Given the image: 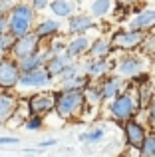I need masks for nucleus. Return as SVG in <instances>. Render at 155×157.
I'll use <instances>...</instances> for the list:
<instances>
[{
  "label": "nucleus",
  "instance_id": "1",
  "mask_svg": "<svg viewBox=\"0 0 155 157\" xmlns=\"http://www.w3.org/2000/svg\"><path fill=\"white\" fill-rule=\"evenodd\" d=\"M8 18V30L14 38L24 36L26 32H30L32 20H34V8L30 4H16L10 8V14Z\"/></svg>",
  "mask_w": 155,
  "mask_h": 157
},
{
  "label": "nucleus",
  "instance_id": "2",
  "mask_svg": "<svg viewBox=\"0 0 155 157\" xmlns=\"http://www.w3.org/2000/svg\"><path fill=\"white\" fill-rule=\"evenodd\" d=\"M54 107L62 117H68V115L76 113L78 109L84 104V94L80 90H64L62 94L54 96Z\"/></svg>",
  "mask_w": 155,
  "mask_h": 157
},
{
  "label": "nucleus",
  "instance_id": "3",
  "mask_svg": "<svg viewBox=\"0 0 155 157\" xmlns=\"http://www.w3.org/2000/svg\"><path fill=\"white\" fill-rule=\"evenodd\" d=\"M38 36L36 34H30V32H26L24 36H18V38H14V44H12V54H14L18 60H22V58L26 56H32V54L38 52Z\"/></svg>",
  "mask_w": 155,
  "mask_h": 157
},
{
  "label": "nucleus",
  "instance_id": "4",
  "mask_svg": "<svg viewBox=\"0 0 155 157\" xmlns=\"http://www.w3.org/2000/svg\"><path fill=\"white\" fill-rule=\"evenodd\" d=\"M20 78V68L14 60H0V88H14Z\"/></svg>",
  "mask_w": 155,
  "mask_h": 157
},
{
  "label": "nucleus",
  "instance_id": "5",
  "mask_svg": "<svg viewBox=\"0 0 155 157\" xmlns=\"http://www.w3.org/2000/svg\"><path fill=\"white\" fill-rule=\"evenodd\" d=\"M54 96L52 94H38V96H32L30 101H28V107H30L32 115H42L46 111H50L54 107Z\"/></svg>",
  "mask_w": 155,
  "mask_h": 157
},
{
  "label": "nucleus",
  "instance_id": "6",
  "mask_svg": "<svg viewBox=\"0 0 155 157\" xmlns=\"http://www.w3.org/2000/svg\"><path fill=\"white\" fill-rule=\"evenodd\" d=\"M112 113L115 119L123 121V119H129L133 115V101L129 96H119L115 98V101L112 104Z\"/></svg>",
  "mask_w": 155,
  "mask_h": 157
},
{
  "label": "nucleus",
  "instance_id": "7",
  "mask_svg": "<svg viewBox=\"0 0 155 157\" xmlns=\"http://www.w3.org/2000/svg\"><path fill=\"white\" fill-rule=\"evenodd\" d=\"M145 38L143 32L139 30H131V32H119L113 36V46L117 48H135L137 44H141Z\"/></svg>",
  "mask_w": 155,
  "mask_h": 157
},
{
  "label": "nucleus",
  "instance_id": "8",
  "mask_svg": "<svg viewBox=\"0 0 155 157\" xmlns=\"http://www.w3.org/2000/svg\"><path fill=\"white\" fill-rule=\"evenodd\" d=\"M50 74H48V70H42V68H36L32 70V72H22L18 78V82L22 86H44L50 82Z\"/></svg>",
  "mask_w": 155,
  "mask_h": 157
},
{
  "label": "nucleus",
  "instance_id": "9",
  "mask_svg": "<svg viewBox=\"0 0 155 157\" xmlns=\"http://www.w3.org/2000/svg\"><path fill=\"white\" fill-rule=\"evenodd\" d=\"M125 133H127V143L131 147H141V143H143L145 139V133L143 129H141V125H137L135 121H129L127 125H125Z\"/></svg>",
  "mask_w": 155,
  "mask_h": 157
},
{
  "label": "nucleus",
  "instance_id": "10",
  "mask_svg": "<svg viewBox=\"0 0 155 157\" xmlns=\"http://www.w3.org/2000/svg\"><path fill=\"white\" fill-rule=\"evenodd\" d=\"M153 22H155V10H145L131 20V28L133 30H141L145 26H151Z\"/></svg>",
  "mask_w": 155,
  "mask_h": 157
},
{
  "label": "nucleus",
  "instance_id": "11",
  "mask_svg": "<svg viewBox=\"0 0 155 157\" xmlns=\"http://www.w3.org/2000/svg\"><path fill=\"white\" fill-rule=\"evenodd\" d=\"M12 109H14V98L8 94H0V123L10 117Z\"/></svg>",
  "mask_w": 155,
  "mask_h": 157
},
{
  "label": "nucleus",
  "instance_id": "12",
  "mask_svg": "<svg viewBox=\"0 0 155 157\" xmlns=\"http://www.w3.org/2000/svg\"><path fill=\"white\" fill-rule=\"evenodd\" d=\"M58 32V22L56 20H44V22H40L38 26H36V32L34 34L38 36V38H46V36H52Z\"/></svg>",
  "mask_w": 155,
  "mask_h": 157
},
{
  "label": "nucleus",
  "instance_id": "13",
  "mask_svg": "<svg viewBox=\"0 0 155 157\" xmlns=\"http://www.w3.org/2000/svg\"><path fill=\"white\" fill-rule=\"evenodd\" d=\"M40 66H42V56L36 52V54H32V56L22 58V60H20V66H18V68L22 70V72H32V70L40 68Z\"/></svg>",
  "mask_w": 155,
  "mask_h": 157
},
{
  "label": "nucleus",
  "instance_id": "14",
  "mask_svg": "<svg viewBox=\"0 0 155 157\" xmlns=\"http://www.w3.org/2000/svg\"><path fill=\"white\" fill-rule=\"evenodd\" d=\"M68 58H70L68 54H66V56H56V58H52V60L48 62V68H46L48 74H50V76H58V74L68 66Z\"/></svg>",
  "mask_w": 155,
  "mask_h": 157
},
{
  "label": "nucleus",
  "instance_id": "15",
  "mask_svg": "<svg viewBox=\"0 0 155 157\" xmlns=\"http://www.w3.org/2000/svg\"><path fill=\"white\" fill-rule=\"evenodd\" d=\"M89 26H92V20H89L88 16H76V18H70V30L74 32V34H81V32H85Z\"/></svg>",
  "mask_w": 155,
  "mask_h": 157
},
{
  "label": "nucleus",
  "instance_id": "16",
  "mask_svg": "<svg viewBox=\"0 0 155 157\" xmlns=\"http://www.w3.org/2000/svg\"><path fill=\"white\" fill-rule=\"evenodd\" d=\"M139 62L135 60V58H123V60L119 62V72L125 74V76H133V74L139 72Z\"/></svg>",
  "mask_w": 155,
  "mask_h": 157
},
{
  "label": "nucleus",
  "instance_id": "17",
  "mask_svg": "<svg viewBox=\"0 0 155 157\" xmlns=\"http://www.w3.org/2000/svg\"><path fill=\"white\" fill-rule=\"evenodd\" d=\"M117 90H119V80H115V78H112V80L104 82V86H101V98H115L117 96Z\"/></svg>",
  "mask_w": 155,
  "mask_h": 157
},
{
  "label": "nucleus",
  "instance_id": "18",
  "mask_svg": "<svg viewBox=\"0 0 155 157\" xmlns=\"http://www.w3.org/2000/svg\"><path fill=\"white\" fill-rule=\"evenodd\" d=\"M50 8L56 16H70L72 14V4L68 0H54V2H50Z\"/></svg>",
  "mask_w": 155,
  "mask_h": 157
},
{
  "label": "nucleus",
  "instance_id": "19",
  "mask_svg": "<svg viewBox=\"0 0 155 157\" xmlns=\"http://www.w3.org/2000/svg\"><path fill=\"white\" fill-rule=\"evenodd\" d=\"M84 50H88V40L85 38H76L74 42L68 46V56H78V54H81Z\"/></svg>",
  "mask_w": 155,
  "mask_h": 157
},
{
  "label": "nucleus",
  "instance_id": "20",
  "mask_svg": "<svg viewBox=\"0 0 155 157\" xmlns=\"http://www.w3.org/2000/svg\"><path fill=\"white\" fill-rule=\"evenodd\" d=\"M141 157H155V135L143 139L141 143Z\"/></svg>",
  "mask_w": 155,
  "mask_h": 157
},
{
  "label": "nucleus",
  "instance_id": "21",
  "mask_svg": "<svg viewBox=\"0 0 155 157\" xmlns=\"http://www.w3.org/2000/svg\"><path fill=\"white\" fill-rule=\"evenodd\" d=\"M108 52H109V44L105 42V40H97V42H93V46H92V54H93V56L104 58Z\"/></svg>",
  "mask_w": 155,
  "mask_h": 157
},
{
  "label": "nucleus",
  "instance_id": "22",
  "mask_svg": "<svg viewBox=\"0 0 155 157\" xmlns=\"http://www.w3.org/2000/svg\"><path fill=\"white\" fill-rule=\"evenodd\" d=\"M108 10H109V0H96L92 4V12L96 16H104Z\"/></svg>",
  "mask_w": 155,
  "mask_h": 157
},
{
  "label": "nucleus",
  "instance_id": "23",
  "mask_svg": "<svg viewBox=\"0 0 155 157\" xmlns=\"http://www.w3.org/2000/svg\"><path fill=\"white\" fill-rule=\"evenodd\" d=\"M105 68H108V64H105L104 60H100V62H92V64H88V66H85V72H88V74H101Z\"/></svg>",
  "mask_w": 155,
  "mask_h": 157
},
{
  "label": "nucleus",
  "instance_id": "24",
  "mask_svg": "<svg viewBox=\"0 0 155 157\" xmlns=\"http://www.w3.org/2000/svg\"><path fill=\"white\" fill-rule=\"evenodd\" d=\"M14 44V36L12 34H0V52H8Z\"/></svg>",
  "mask_w": 155,
  "mask_h": 157
},
{
  "label": "nucleus",
  "instance_id": "25",
  "mask_svg": "<svg viewBox=\"0 0 155 157\" xmlns=\"http://www.w3.org/2000/svg\"><path fill=\"white\" fill-rule=\"evenodd\" d=\"M81 86H85V80H84V78H72V80H68L66 90H80Z\"/></svg>",
  "mask_w": 155,
  "mask_h": 157
},
{
  "label": "nucleus",
  "instance_id": "26",
  "mask_svg": "<svg viewBox=\"0 0 155 157\" xmlns=\"http://www.w3.org/2000/svg\"><path fill=\"white\" fill-rule=\"evenodd\" d=\"M58 76L62 78L64 82H68V80H70V78H74V76H76V66H66V68H64L62 72L58 74Z\"/></svg>",
  "mask_w": 155,
  "mask_h": 157
},
{
  "label": "nucleus",
  "instance_id": "27",
  "mask_svg": "<svg viewBox=\"0 0 155 157\" xmlns=\"http://www.w3.org/2000/svg\"><path fill=\"white\" fill-rule=\"evenodd\" d=\"M84 96H85V100H89L92 104H96V101L101 98V94L97 92V90H93V88H88V90H85V94H84Z\"/></svg>",
  "mask_w": 155,
  "mask_h": 157
},
{
  "label": "nucleus",
  "instance_id": "28",
  "mask_svg": "<svg viewBox=\"0 0 155 157\" xmlns=\"http://www.w3.org/2000/svg\"><path fill=\"white\" fill-rule=\"evenodd\" d=\"M101 135H104V129H96V131H92V133L81 135V139H88V141H96V139H100Z\"/></svg>",
  "mask_w": 155,
  "mask_h": 157
},
{
  "label": "nucleus",
  "instance_id": "29",
  "mask_svg": "<svg viewBox=\"0 0 155 157\" xmlns=\"http://www.w3.org/2000/svg\"><path fill=\"white\" fill-rule=\"evenodd\" d=\"M40 125H42V119H40V115H34V117L28 119V123H26L28 129H38Z\"/></svg>",
  "mask_w": 155,
  "mask_h": 157
},
{
  "label": "nucleus",
  "instance_id": "30",
  "mask_svg": "<svg viewBox=\"0 0 155 157\" xmlns=\"http://www.w3.org/2000/svg\"><path fill=\"white\" fill-rule=\"evenodd\" d=\"M46 6H48V0H32V8H36V10H42Z\"/></svg>",
  "mask_w": 155,
  "mask_h": 157
},
{
  "label": "nucleus",
  "instance_id": "31",
  "mask_svg": "<svg viewBox=\"0 0 155 157\" xmlns=\"http://www.w3.org/2000/svg\"><path fill=\"white\" fill-rule=\"evenodd\" d=\"M6 28H8V18L2 14V12H0V34H4V32H6Z\"/></svg>",
  "mask_w": 155,
  "mask_h": 157
},
{
  "label": "nucleus",
  "instance_id": "32",
  "mask_svg": "<svg viewBox=\"0 0 155 157\" xmlns=\"http://www.w3.org/2000/svg\"><path fill=\"white\" fill-rule=\"evenodd\" d=\"M141 101H143V104H147V101H149V88H147V86L141 88Z\"/></svg>",
  "mask_w": 155,
  "mask_h": 157
},
{
  "label": "nucleus",
  "instance_id": "33",
  "mask_svg": "<svg viewBox=\"0 0 155 157\" xmlns=\"http://www.w3.org/2000/svg\"><path fill=\"white\" fill-rule=\"evenodd\" d=\"M149 121L155 125V100L151 101V105H149Z\"/></svg>",
  "mask_w": 155,
  "mask_h": 157
},
{
  "label": "nucleus",
  "instance_id": "34",
  "mask_svg": "<svg viewBox=\"0 0 155 157\" xmlns=\"http://www.w3.org/2000/svg\"><path fill=\"white\" fill-rule=\"evenodd\" d=\"M0 143H18L16 137H0Z\"/></svg>",
  "mask_w": 155,
  "mask_h": 157
},
{
  "label": "nucleus",
  "instance_id": "35",
  "mask_svg": "<svg viewBox=\"0 0 155 157\" xmlns=\"http://www.w3.org/2000/svg\"><path fill=\"white\" fill-rule=\"evenodd\" d=\"M54 139H50V141H42V143H40V145H42V147H48V145H54Z\"/></svg>",
  "mask_w": 155,
  "mask_h": 157
},
{
  "label": "nucleus",
  "instance_id": "36",
  "mask_svg": "<svg viewBox=\"0 0 155 157\" xmlns=\"http://www.w3.org/2000/svg\"><path fill=\"white\" fill-rule=\"evenodd\" d=\"M151 32H153V36H155V24H153V28H151Z\"/></svg>",
  "mask_w": 155,
  "mask_h": 157
},
{
  "label": "nucleus",
  "instance_id": "37",
  "mask_svg": "<svg viewBox=\"0 0 155 157\" xmlns=\"http://www.w3.org/2000/svg\"><path fill=\"white\" fill-rule=\"evenodd\" d=\"M0 2H10V0H0Z\"/></svg>",
  "mask_w": 155,
  "mask_h": 157
},
{
  "label": "nucleus",
  "instance_id": "38",
  "mask_svg": "<svg viewBox=\"0 0 155 157\" xmlns=\"http://www.w3.org/2000/svg\"><path fill=\"white\" fill-rule=\"evenodd\" d=\"M127 2H131V0H127Z\"/></svg>",
  "mask_w": 155,
  "mask_h": 157
}]
</instances>
